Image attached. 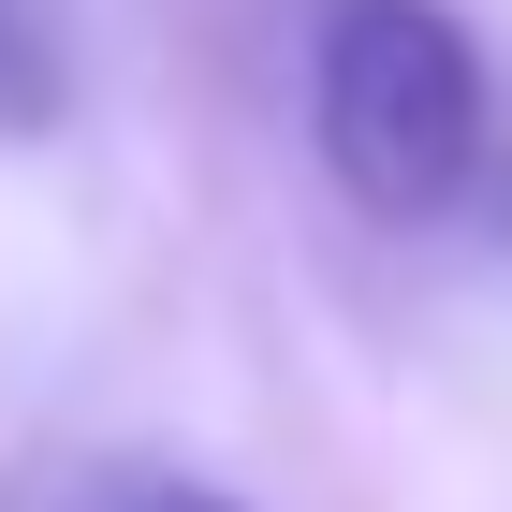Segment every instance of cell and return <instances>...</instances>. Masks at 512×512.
Masks as SVG:
<instances>
[{
  "label": "cell",
  "instance_id": "obj_1",
  "mask_svg": "<svg viewBox=\"0 0 512 512\" xmlns=\"http://www.w3.org/2000/svg\"><path fill=\"white\" fill-rule=\"evenodd\" d=\"M308 118L366 220H439L483 176V59L439 0H337L308 59Z\"/></svg>",
  "mask_w": 512,
  "mask_h": 512
},
{
  "label": "cell",
  "instance_id": "obj_2",
  "mask_svg": "<svg viewBox=\"0 0 512 512\" xmlns=\"http://www.w3.org/2000/svg\"><path fill=\"white\" fill-rule=\"evenodd\" d=\"M147 512H235V498H191V483H161V498H147Z\"/></svg>",
  "mask_w": 512,
  "mask_h": 512
}]
</instances>
